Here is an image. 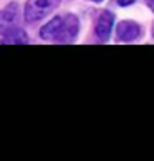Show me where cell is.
Returning a JSON list of instances; mask_svg holds the SVG:
<instances>
[{
  "label": "cell",
  "instance_id": "3957f363",
  "mask_svg": "<svg viewBox=\"0 0 154 161\" xmlns=\"http://www.w3.org/2000/svg\"><path fill=\"white\" fill-rule=\"evenodd\" d=\"M19 15L20 14H19V5L17 3H10L0 12V35L7 33L8 30L17 27Z\"/></svg>",
  "mask_w": 154,
  "mask_h": 161
},
{
  "label": "cell",
  "instance_id": "7a4b0ae2",
  "mask_svg": "<svg viewBox=\"0 0 154 161\" xmlns=\"http://www.w3.org/2000/svg\"><path fill=\"white\" fill-rule=\"evenodd\" d=\"M60 0H28L25 5V20L28 23L45 19L58 7Z\"/></svg>",
  "mask_w": 154,
  "mask_h": 161
},
{
  "label": "cell",
  "instance_id": "277c9868",
  "mask_svg": "<svg viewBox=\"0 0 154 161\" xmlns=\"http://www.w3.org/2000/svg\"><path fill=\"white\" fill-rule=\"evenodd\" d=\"M113 23H114V15L111 14V12L104 10L99 14L96 27H94V32H96V37L101 42H106L109 38L111 30H113Z\"/></svg>",
  "mask_w": 154,
  "mask_h": 161
},
{
  "label": "cell",
  "instance_id": "ba28073f",
  "mask_svg": "<svg viewBox=\"0 0 154 161\" xmlns=\"http://www.w3.org/2000/svg\"><path fill=\"white\" fill-rule=\"evenodd\" d=\"M146 3H147V7L154 12V0H146Z\"/></svg>",
  "mask_w": 154,
  "mask_h": 161
},
{
  "label": "cell",
  "instance_id": "9c48e42d",
  "mask_svg": "<svg viewBox=\"0 0 154 161\" xmlns=\"http://www.w3.org/2000/svg\"><path fill=\"white\" fill-rule=\"evenodd\" d=\"M93 2H101V0H93Z\"/></svg>",
  "mask_w": 154,
  "mask_h": 161
},
{
  "label": "cell",
  "instance_id": "52a82bcc",
  "mask_svg": "<svg viewBox=\"0 0 154 161\" xmlns=\"http://www.w3.org/2000/svg\"><path fill=\"white\" fill-rule=\"evenodd\" d=\"M134 2V0H118V3L123 5V7H128V5H131Z\"/></svg>",
  "mask_w": 154,
  "mask_h": 161
},
{
  "label": "cell",
  "instance_id": "30bf717a",
  "mask_svg": "<svg viewBox=\"0 0 154 161\" xmlns=\"http://www.w3.org/2000/svg\"><path fill=\"white\" fill-rule=\"evenodd\" d=\"M152 35H154V28H152Z\"/></svg>",
  "mask_w": 154,
  "mask_h": 161
},
{
  "label": "cell",
  "instance_id": "5b68a950",
  "mask_svg": "<svg viewBox=\"0 0 154 161\" xmlns=\"http://www.w3.org/2000/svg\"><path fill=\"white\" fill-rule=\"evenodd\" d=\"M116 35L121 42H133L141 35V27L136 22L124 20L116 27Z\"/></svg>",
  "mask_w": 154,
  "mask_h": 161
},
{
  "label": "cell",
  "instance_id": "8992f818",
  "mask_svg": "<svg viewBox=\"0 0 154 161\" xmlns=\"http://www.w3.org/2000/svg\"><path fill=\"white\" fill-rule=\"evenodd\" d=\"M0 42H2V43H17V45H20V43H27L28 38H27V33L23 32L22 28L15 27V28H12V30H8L7 33H3Z\"/></svg>",
  "mask_w": 154,
  "mask_h": 161
},
{
  "label": "cell",
  "instance_id": "6da1fadb",
  "mask_svg": "<svg viewBox=\"0 0 154 161\" xmlns=\"http://www.w3.org/2000/svg\"><path fill=\"white\" fill-rule=\"evenodd\" d=\"M78 28H80L78 19L72 14H66L55 17L46 25L41 27L40 37L48 42H56V43H70L76 38Z\"/></svg>",
  "mask_w": 154,
  "mask_h": 161
}]
</instances>
